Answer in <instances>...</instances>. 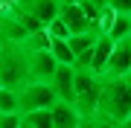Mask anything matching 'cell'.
<instances>
[{
    "instance_id": "obj_1",
    "label": "cell",
    "mask_w": 131,
    "mask_h": 128,
    "mask_svg": "<svg viewBox=\"0 0 131 128\" xmlns=\"http://www.w3.org/2000/svg\"><path fill=\"white\" fill-rule=\"evenodd\" d=\"M99 117H105L117 128L125 119H131V76L128 79H102Z\"/></svg>"
},
{
    "instance_id": "obj_2",
    "label": "cell",
    "mask_w": 131,
    "mask_h": 128,
    "mask_svg": "<svg viewBox=\"0 0 131 128\" xmlns=\"http://www.w3.org/2000/svg\"><path fill=\"white\" fill-rule=\"evenodd\" d=\"M29 82V52L24 44H9L0 47V87L20 90Z\"/></svg>"
},
{
    "instance_id": "obj_3",
    "label": "cell",
    "mask_w": 131,
    "mask_h": 128,
    "mask_svg": "<svg viewBox=\"0 0 131 128\" xmlns=\"http://www.w3.org/2000/svg\"><path fill=\"white\" fill-rule=\"evenodd\" d=\"M73 93H76V114L82 119H90L99 114V93H102V76L90 70H73Z\"/></svg>"
},
{
    "instance_id": "obj_4",
    "label": "cell",
    "mask_w": 131,
    "mask_h": 128,
    "mask_svg": "<svg viewBox=\"0 0 131 128\" xmlns=\"http://www.w3.org/2000/svg\"><path fill=\"white\" fill-rule=\"evenodd\" d=\"M56 93H52L50 85L44 82H26L24 87L18 90V105H20V117L32 114V111H50L56 105Z\"/></svg>"
},
{
    "instance_id": "obj_5",
    "label": "cell",
    "mask_w": 131,
    "mask_h": 128,
    "mask_svg": "<svg viewBox=\"0 0 131 128\" xmlns=\"http://www.w3.org/2000/svg\"><path fill=\"white\" fill-rule=\"evenodd\" d=\"M128 76H131V38L114 44L111 61H108L102 79H128Z\"/></svg>"
},
{
    "instance_id": "obj_6",
    "label": "cell",
    "mask_w": 131,
    "mask_h": 128,
    "mask_svg": "<svg viewBox=\"0 0 131 128\" xmlns=\"http://www.w3.org/2000/svg\"><path fill=\"white\" fill-rule=\"evenodd\" d=\"M56 70H58V64H56V58L50 55V50L29 52V82H44V85H50V79L56 76Z\"/></svg>"
},
{
    "instance_id": "obj_7",
    "label": "cell",
    "mask_w": 131,
    "mask_h": 128,
    "mask_svg": "<svg viewBox=\"0 0 131 128\" xmlns=\"http://www.w3.org/2000/svg\"><path fill=\"white\" fill-rule=\"evenodd\" d=\"M15 3H18V9L32 15L44 29L58 18V0H15Z\"/></svg>"
},
{
    "instance_id": "obj_8",
    "label": "cell",
    "mask_w": 131,
    "mask_h": 128,
    "mask_svg": "<svg viewBox=\"0 0 131 128\" xmlns=\"http://www.w3.org/2000/svg\"><path fill=\"white\" fill-rule=\"evenodd\" d=\"M50 87H52V93H56L58 102L73 105L76 102V93H73V67H58L56 76L50 79Z\"/></svg>"
},
{
    "instance_id": "obj_9",
    "label": "cell",
    "mask_w": 131,
    "mask_h": 128,
    "mask_svg": "<svg viewBox=\"0 0 131 128\" xmlns=\"http://www.w3.org/2000/svg\"><path fill=\"white\" fill-rule=\"evenodd\" d=\"M111 52H114V41L105 38V35H99L96 44H93V50H90V67L88 70L96 73V76H105V67H108V61H111Z\"/></svg>"
},
{
    "instance_id": "obj_10",
    "label": "cell",
    "mask_w": 131,
    "mask_h": 128,
    "mask_svg": "<svg viewBox=\"0 0 131 128\" xmlns=\"http://www.w3.org/2000/svg\"><path fill=\"white\" fill-rule=\"evenodd\" d=\"M58 18L67 24L70 29V35H82V32H96L93 26H90V20L84 18V12L79 6H58Z\"/></svg>"
},
{
    "instance_id": "obj_11",
    "label": "cell",
    "mask_w": 131,
    "mask_h": 128,
    "mask_svg": "<svg viewBox=\"0 0 131 128\" xmlns=\"http://www.w3.org/2000/svg\"><path fill=\"white\" fill-rule=\"evenodd\" d=\"M50 114H52V128H82V117L76 114L73 105L56 102L50 108Z\"/></svg>"
},
{
    "instance_id": "obj_12",
    "label": "cell",
    "mask_w": 131,
    "mask_h": 128,
    "mask_svg": "<svg viewBox=\"0 0 131 128\" xmlns=\"http://www.w3.org/2000/svg\"><path fill=\"white\" fill-rule=\"evenodd\" d=\"M50 55L56 58L58 67H73L76 64V55H73V50H70L67 41H50Z\"/></svg>"
},
{
    "instance_id": "obj_13",
    "label": "cell",
    "mask_w": 131,
    "mask_h": 128,
    "mask_svg": "<svg viewBox=\"0 0 131 128\" xmlns=\"http://www.w3.org/2000/svg\"><path fill=\"white\" fill-rule=\"evenodd\" d=\"M6 114H20V105H18V90L0 87V117H6Z\"/></svg>"
},
{
    "instance_id": "obj_14",
    "label": "cell",
    "mask_w": 131,
    "mask_h": 128,
    "mask_svg": "<svg viewBox=\"0 0 131 128\" xmlns=\"http://www.w3.org/2000/svg\"><path fill=\"white\" fill-rule=\"evenodd\" d=\"M96 38H99L96 32H82V35H70V41H67V44H70L73 55H82V52H88V50L96 44Z\"/></svg>"
},
{
    "instance_id": "obj_15",
    "label": "cell",
    "mask_w": 131,
    "mask_h": 128,
    "mask_svg": "<svg viewBox=\"0 0 131 128\" xmlns=\"http://www.w3.org/2000/svg\"><path fill=\"white\" fill-rule=\"evenodd\" d=\"M20 119L29 128H52V114L50 111H32V114H24Z\"/></svg>"
},
{
    "instance_id": "obj_16",
    "label": "cell",
    "mask_w": 131,
    "mask_h": 128,
    "mask_svg": "<svg viewBox=\"0 0 131 128\" xmlns=\"http://www.w3.org/2000/svg\"><path fill=\"white\" fill-rule=\"evenodd\" d=\"M47 35H50V41H70V29H67V24L61 18H56L47 26Z\"/></svg>"
},
{
    "instance_id": "obj_17",
    "label": "cell",
    "mask_w": 131,
    "mask_h": 128,
    "mask_svg": "<svg viewBox=\"0 0 131 128\" xmlns=\"http://www.w3.org/2000/svg\"><path fill=\"white\" fill-rule=\"evenodd\" d=\"M108 9L117 12V15H125V18H131V0H108Z\"/></svg>"
},
{
    "instance_id": "obj_18",
    "label": "cell",
    "mask_w": 131,
    "mask_h": 128,
    "mask_svg": "<svg viewBox=\"0 0 131 128\" xmlns=\"http://www.w3.org/2000/svg\"><path fill=\"white\" fill-rule=\"evenodd\" d=\"M82 128H117V125H114V122H108V119L105 117H90V119H82Z\"/></svg>"
},
{
    "instance_id": "obj_19",
    "label": "cell",
    "mask_w": 131,
    "mask_h": 128,
    "mask_svg": "<svg viewBox=\"0 0 131 128\" xmlns=\"http://www.w3.org/2000/svg\"><path fill=\"white\" fill-rule=\"evenodd\" d=\"M0 128H20V114H6V117H0Z\"/></svg>"
},
{
    "instance_id": "obj_20",
    "label": "cell",
    "mask_w": 131,
    "mask_h": 128,
    "mask_svg": "<svg viewBox=\"0 0 131 128\" xmlns=\"http://www.w3.org/2000/svg\"><path fill=\"white\" fill-rule=\"evenodd\" d=\"M82 0H58V6H79Z\"/></svg>"
},
{
    "instance_id": "obj_21",
    "label": "cell",
    "mask_w": 131,
    "mask_h": 128,
    "mask_svg": "<svg viewBox=\"0 0 131 128\" xmlns=\"http://www.w3.org/2000/svg\"><path fill=\"white\" fill-rule=\"evenodd\" d=\"M119 128H131V119H125V122H122V125H119Z\"/></svg>"
},
{
    "instance_id": "obj_22",
    "label": "cell",
    "mask_w": 131,
    "mask_h": 128,
    "mask_svg": "<svg viewBox=\"0 0 131 128\" xmlns=\"http://www.w3.org/2000/svg\"><path fill=\"white\" fill-rule=\"evenodd\" d=\"M20 128H29V125H24V119H20Z\"/></svg>"
},
{
    "instance_id": "obj_23",
    "label": "cell",
    "mask_w": 131,
    "mask_h": 128,
    "mask_svg": "<svg viewBox=\"0 0 131 128\" xmlns=\"http://www.w3.org/2000/svg\"><path fill=\"white\" fill-rule=\"evenodd\" d=\"M3 44H6V41H3V38H0V47H3Z\"/></svg>"
}]
</instances>
